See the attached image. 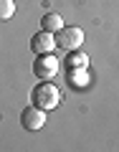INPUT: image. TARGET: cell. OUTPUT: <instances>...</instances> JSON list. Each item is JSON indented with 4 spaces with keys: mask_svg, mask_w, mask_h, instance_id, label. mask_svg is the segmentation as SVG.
I'll return each mask as SVG.
<instances>
[{
    "mask_svg": "<svg viewBox=\"0 0 119 152\" xmlns=\"http://www.w3.org/2000/svg\"><path fill=\"white\" fill-rule=\"evenodd\" d=\"M31 102L36 104V107H41L43 112H48V109H56V107H58L61 91H58V86H53L51 81H43V84H38V86H33Z\"/></svg>",
    "mask_w": 119,
    "mask_h": 152,
    "instance_id": "6da1fadb",
    "label": "cell"
},
{
    "mask_svg": "<svg viewBox=\"0 0 119 152\" xmlns=\"http://www.w3.org/2000/svg\"><path fill=\"white\" fill-rule=\"evenodd\" d=\"M56 43H58V48H64V51H76L79 46L84 43V31L76 28V26H64L58 31Z\"/></svg>",
    "mask_w": 119,
    "mask_h": 152,
    "instance_id": "7a4b0ae2",
    "label": "cell"
},
{
    "mask_svg": "<svg viewBox=\"0 0 119 152\" xmlns=\"http://www.w3.org/2000/svg\"><path fill=\"white\" fill-rule=\"evenodd\" d=\"M33 74H36L38 79H43V81L53 79V76L58 74V58H53L51 53L36 56V64H33Z\"/></svg>",
    "mask_w": 119,
    "mask_h": 152,
    "instance_id": "3957f363",
    "label": "cell"
},
{
    "mask_svg": "<svg viewBox=\"0 0 119 152\" xmlns=\"http://www.w3.org/2000/svg\"><path fill=\"white\" fill-rule=\"evenodd\" d=\"M20 124L26 127L28 132H38L46 124V112L41 107H36V104H33V107H26L20 112Z\"/></svg>",
    "mask_w": 119,
    "mask_h": 152,
    "instance_id": "277c9868",
    "label": "cell"
},
{
    "mask_svg": "<svg viewBox=\"0 0 119 152\" xmlns=\"http://www.w3.org/2000/svg\"><path fill=\"white\" fill-rule=\"evenodd\" d=\"M56 38H53V33H48V31H43L41 28V33H36V36L31 38V51L36 56H43V53H53V48H56Z\"/></svg>",
    "mask_w": 119,
    "mask_h": 152,
    "instance_id": "5b68a950",
    "label": "cell"
},
{
    "mask_svg": "<svg viewBox=\"0 0 119 152\" xmlns=\"http://www.w3.org/2000/svg\"><path fill=\"white\" fill-rule=\"evenodd\" d=\"M66 66H69V71H86L89 66V56L81 53V51H69V56H66Z\"/></svg>",
    "mask_w": 119,
    "mask_h": 152,
    "instance_id": "8992f818",
    "label": "cell"
},
{
    "mask_svg": "<svg viewBox=\"0 0 119 152\" xmlns=\"http://www.w3.org/2000/svg\"><path fill=\"white\" fill-rule=\"evenodd\" d=\"M41 28L48 33H58L61 28H64V18L58 15V13H46L43 18H41Z\"/></svg>",
    "mask_w": 119,
    "mask_h": 152,
    "instance_id": "52a82bcc",
    "label": "cell"
},
{
    "mask_svg": "<svg viewBox=\"0 0 119 152\" xmlns=\"http://www.w3.org/2000/svg\"><path fill=\"white\" fill-rule=\"evenodd\" d=\"M15 15V3L13 0H0V20H10Z\"/></svg>",
    "mask_w": 119,
    "mask_h": 152,
    "instance_id": "ba28073f",
    "label": "cell"
}]
</instances>
